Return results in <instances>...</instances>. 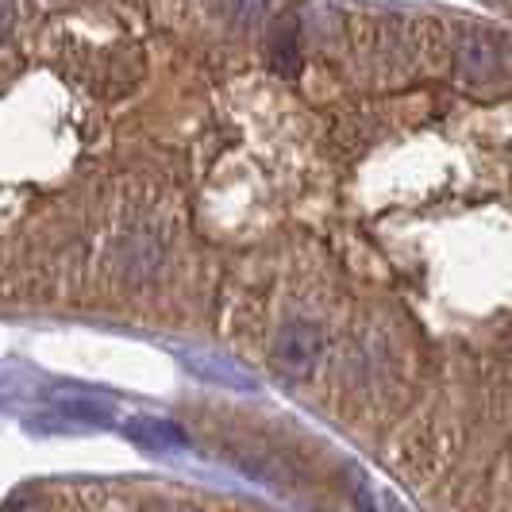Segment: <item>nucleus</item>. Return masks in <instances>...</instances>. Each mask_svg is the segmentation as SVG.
I'll use <instances>...</instances> for the list:
<instances>
[{
	"instance_id": "f257e3e1",
	"label": "nucleus",
	"mask_w": 512,
	"mask_h": 512,
	"mask_svg": "<svg viewBox=\"0 0 512 512\" xmlns=\"http://www.w3.org/2000/svg\"><path fill=\"white\" fill-rule=\"evenodd\" d=\"M216 135L154 85L147 39L0 0V320H174Z\"/></svg>"
},
{
	"instance_id": "f03ea898",
	"label": "nucleus",
	"mask_w": 512,
	"mask_h": 512,
	"mask_svg": "<svg viewBox=\"0 0 512 512\" xmlns=\"http://www.w3.org/2000/svg\"><path fill=\"white\" fill-rule=\"evenodd\" d=\"M324 355V328L316 320H285L270 335V362L285 378H308Z\"/></svg>"
},
{
	"instance_id": "7ed1b4c3",
	"label": "nucleus",
	"mask_w": 512,
	"mask_h": 512,
	"mask_svg": "<svg viewBox=\"0 0 512 512\" xmlns=\"http://www.w3.org/2000/svg\"><path fill=\"white\" fill-rule=\"evenodd\" d=\"M455 66H459V77L470 81V85H482V81H493L505 66V47L497 35H489L482 27L466 31L455 47Z\"/></svg>"
},
{
	"instance_id": "20e7f679",
	"label": "nucleus",
	"mask_w": 512,
	"mask_h": 512,
	"mask_svg": "<svg viewBox=\"0 0 512 512\" xmlns=\"http://www.w3.org/2000/svg\"><path fill=\"white\" fill-rule=\"evenodd\" d=\"M266 58H270V66L282 77L297 74L301 54H297V20H293V16H282V20L274 24L270 43H266Z\"/></svg>"
},
{
	"instance_id": "39448f33",
	"label": "nucleus",
	"mask_w": 512,
	"mask_h": 512,
	"mask_svg": "<svg viewBox=\"0 0 512 512\" xmlns=\"http://www.w3.org/2000/svg\"><path fill=\"white\" fill-rule=\"evenodd\" d=\"M378 509L382 512H405V505H401L397 497H389V493H378Z\"/></svg>"
}]
</instances>
